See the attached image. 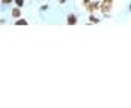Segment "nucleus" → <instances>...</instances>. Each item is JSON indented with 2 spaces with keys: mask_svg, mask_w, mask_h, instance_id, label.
Here are the masks:
<instances>
[{
  "mask_svg": "<svg viewBox=\"0 0 131 108\" xmlns=\"http://www.w3.org/2000/svg\"><path fill=\"white\" fill-rule=\"evenodd\" d=\"M2 2H3V3H5V5H8V3H10V2H12V0H2Z\"/></svg>",
  "mask_w": 131,
  "mask_h": 108,
  "instance_id": "nucleus-8",
  "label": "nucleus"
},
{
  "mask_svg": "<svg viewBox=\"0 0 131 108\" xmlns=\"http://www.w3.org/2000/svg\"><path fill=\"white\" fill-rule=\"evenodd\" d=\"M110 8H112V0H104V2L101 3V6H100V10H101L103 13H109Z\"/></svg>",
  "mask_w": 131,
  "mask_h": 108,
  "instance_id": "nucleus-1",
  "label": "nucleus"
},
{
  "mask_svg": "<svg viewBox=\"0 0 131 108\" xmlns=\"http://www.w3.org/2000/svg\"><path fill=\"white\" fill-rule=\"evenodd\" d=\"M19 15H21V10H19L18 8H15L14 10H12V17H14V18H18Z\"/></svg>",
  "mask_w": 131,
  "mask_h": 108,
  "instance_id": "nucleus-4",
  "label": "nucleus"
},
{
  "mask_svg": "<svg viewBox=\"0 0 131 108\" xmlns=\"http://www.w3.org/2000/svg\"><path fill=\"white\" fill-rule=\"evenodd\" d=\"M130 9H131V5H130Z\"/></svg>",
  "mask_w": 131,
  "mask_h": 108,
  "instance_id": "nucleus-10",
  "label": "nucleus"
},
{
  "mask_svg": "<svg viewBox=\"0 0 131 108\" xmlns=\"http://www.w3.org/2000/svg\"><path fill=\"white\" fill-rule=\"evenodd\" d=\"M90 21H91V22H94V24H97V22H98V18H95V17H90Z\"/></svg>",
  "mask_w": 131,
  "mask_h": 108,
  "instance_id": "nucleus-7",
  "label": "nucleus"
},
{
  "mask_svg": "<svg viewBox=\"0 0 131 108\" xmlns=\"http://www.w3.org/2000/svg\"><path fill=\"white\" fill-rule=\"evenodd\" d=\"M60 3H66V0H60Z\"/></svg>",
  "mask_w": 131,
  "mask_h": 108,
  "instance_id": "nucleus-9",
  "label": "nucleus"
},
{
  "mask_svg": "<svg viewBox=\"0 0 131 108\" xmlns=\"http://www.w3.org/2000/svg\"><path fill=\"white\" fill-rule=\"evenodd\" d=\"M15 24H16V25H27L28 22H27L25 19H16V21H15Z\"/></svg>",
  "mask_w": 131,
  "mask_h": 108,
  "instance_id": "nucleus-5",
  "label": "nucleus"
},
{
  "mask_svg": "<svg viewBox=\"0 0 131 108\" xmlns=\"http://www.w3.org/2000/svg\"><path fill=\"white\" fill-rule=\"evenodd\" d=\"M97 3H90V5H86V9H88V12H94L97 9Z\"/></svg>",
  "mask_w": 131,
  "mask_h": 108,
  "instance_id": "nucleus-3",
  "label": "nucleus"
},
{
  "mask_svg": "<svg viewBox=\"0 0 131 108\" xmlns=\"http://www.w3.org/2000/svg\"><path fill=\"white\" fill-rule=\"evenodd\" d=\"M15 3H16V6H18V8H21V6L24 5V0H15Z\"/></svg>",
  "mask_w": 131,
  "mask_h": 108,
  "instance_id": "nucleus-6",
  "label": "nucleus"
},
{
  "mask_svg": "<svg viewBox=\"0 0 131 108\" xmlns=\"http://www.w3.org/2000/svg\"><path fill=\"white\" fill-rule=\"evenodd\" d=\"M76 22H78L76 15H69V18H67V24H69V25H74Z\"/></svg>",
  "mask_w": 131,
  "mask_h": 108,
  "instance_id": "nucleus-2",
  "label": "nucleus"
}]
</instances>
